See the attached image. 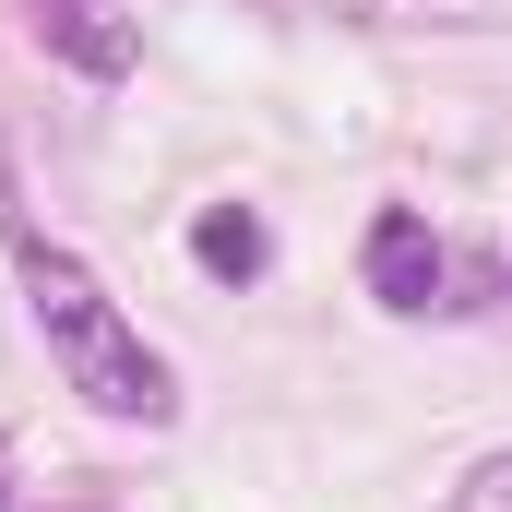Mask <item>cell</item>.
<instances>
[{"label":"cell","instance_id":"3","mask_svg":"<svg viewBox=\"0 0 512 512\" xmlns=\"http://www.w3.org/2000/svg\"><path fill=\"white\" fill-rule=\"evenodd\" d=\"M48 24H60L72 72H96V84H120V72H131V24H120V0H48Z\"/></svg>","mask_w":512,"mask_h":512},{"label":"cell","instance_id":"1","mask_svg":"<svg viewBox=\"0 0 512 512\" xmlns=\"http://www.w3.org/2000/svg\"><path fill=\"white\" fill-rule=\"evenodd\" d=\"M0 239H12V274H24V310H36V334H48V358H60V382L84 393L96 417H131V429H155V417H179V382H167V358L131 334V310L84 274V262L60 251L24 203H12V179H0Z\"/></svg>","mask_w":512,"mask_h":512},{"label":"cell","instance_id":"6","mask_svg":"<svg viewBox=\"0 0 512 512\" xmlns=\"http://www.w3.org/2000/svg\"><path fill=\"white\" fill-rule=\"evenodd\" d=\"M0 489H12V429H0Z\"/></svg>","mask_w":512,"mask_h":512},{"label":"cell","instance_id":"2","mask_svg":"<svg viewBox=\"0 0 512 512\" xmlns=\"http://www.w3.org/2000/svg\"><path fill=\"white\" fill-rule=\"evenodd\" d=\"M370 286H382L393 310H453V298H465V274L441 262V239H429L417 215H382V227H370Z\"/></svg>","mask_w":512,"mask_h":512},{"label":"cell","instance_id":"4","mask_svg":"<svg viewBox=\"0 0 512 512\" xmlns=\"http://www.w3.org/2000/svg\"><path fill=\"white\" fill-rule=\"evenodd\" d=\"M203 262H215L227 286H251V274H262V227L239 215V203H215V215H203Z\"/></svg>","mask_w":512,"mask_h":512},{"label":"cell","instance_id":"5","mask_svg":"<svg viewBox=\"0 0 512 512\" xmlns=\"http://www.w3.org/2000/svg\"><path fill=\"white\" fill-rule=\"evenodd\" d=\"M441 512H512V453H501V465H477V477H465Z\"/></svg>","mask_w":512,"mask_h":512}]
</instances>
